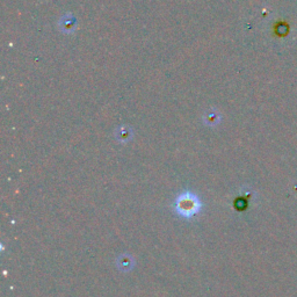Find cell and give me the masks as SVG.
Wrapping results in <instances>:
<instances>
[{"mask_svg":"<svg viewBox=\"0 0 297 297\" xmlns=\"http://www.w3.org/2000/svg\"><path fill=\"white\" fill-rule=\"evenodd\" d=\"M173 211L183 220H193L202 211L203 204L200 198L190 190H185L175 198L172 204Z\"/></svg>","mask_w":297,"mask_h":297,"instance_id":"6da1fadb","label":"cell"},{"mask_svg":"<svg viewBox=\"0 0 297 297\" xmlns=\"http://www.w3.org/2000/svg\"><path fill=\"white\" fill-rule=\"evenodd\" d=\"M123 256H121V260H117V262H122L121 265H119V268H122V271H131L132 267H134L135 261L130 257H128V259H123Z\"/></svg>","mask_w":297,"mask_h":297,"instance_id":"7a4b0ae2","label":"cell"}]
</instances>
